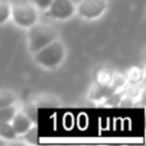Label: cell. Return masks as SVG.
Masks as SVG:
<instances>
[{
    "mask_svg": "<svg viewBox=\"0 0 146 146\" xmlns=\"http://www.w3.org/2000/svg\"><path fill=\"white\" fill-rule=\"evenodd\" d=\"M33 54H35V60L40 66L49 69H54L59 67V64L66 58V48L56 38Z\"/></svg>",
    "mask_w": 146,
    "mask_h": 146,
    "instance_id": "1",
    "label": "cell"
},
{
    "mask_svg": "<svg viewBox=\"0 0 146 146\" xmlns=\"http://www.w3.org/2000/svg\"><path fill=\"white\" fill-rule=\"evenodd\" d=\"M28 28V45L31 53H36L41 48L58 38V31L45 23H35Z\"/></svg>",
    "mask_w": 146,
    "mask_h": 146,
    "instance_id": "2",
    "label": "cell"
},
{
    "mask_svg": "<svg viewBox=\"0 0 146 146\" xmlns=\"http://www.w3.org/2000/svg\"><path fill=\"white\" fill-rule=\"evenodd\" d=\"M10 15L13 21L19 27H31L37 23V12L36 8L27 3H17L10 8Z\"/></svg>",
    "mask_w": 146,
    "mask_h": 146,
    "instance_id": "3",
    "label": "cell"
},
{
    "mask_svg": "<svg viewBox=\"0 0 146 146\" xmlns=\"http://www.w3.org/2000/svg\"><path fill=\"white\" fill-rule=\"evenodd\" d=\"M106 9V0H81L76 12L86 19H95L100 17Z\"/></svg>",
    "mask_w": 146,
    "mask_h": 146,
    "instance_id": "4",
    "label": "cell"
},
{
    "mask_svg": "<svg viewBox=\"0 0 146 146\" xmlns=\"http://www.w3.org/2000/svg\"><path fill=\"white\" fill-rule=\"evenodd\" d=\"M48 9L49 17L55 19H68L76 13V5L72 0H53Z\"/></svg>",
    "mask_w": 146,
    "mask_h": 146,
    "instance_id": "5",
    "label": "cell"
},
{
    "mask_svg": "<svg viewBox=\"0 0 146 146\" xmlns=\"http://www.w3.org/2000/svg\"><path fill=\"white\" fill-rule=\"evenodd\" d=\"M10 122H12L10 124H12L14 132L17 133V136L18 135H19V136L21 135H23L27 129H30L31 127L33 126V122L31 121V119L28 118L23 111H17Z\"/></svg>",
    "mask_w": 146,
    "mask_h": 146,
    "instance_id": "6",
    "label": "cell"
},
{
    "mask_svg": "<svg viewBox=\"0 0 146 146\" xmlns=\"http://www.w3.org/2000/svg\"><path fill=\"white\" fill-rule=\"evenodd\" d=\"M105 92H106V86H103V85H100V83L95 82L90 88L88 98L92 101H99L105 98Z\"/></svg>",
    "mask_w": 146,
    "mask_h": 146,
    "instance_id": "7",
    "label": "cell"
},
{
    "mask_svg": "<svg viewBox=\"0 0 146 146\" xmlns=\"http://www.w3.org/2000/svg\"><path fill=\"white\" fill-rule=\"evenodd\" d=\"M126 80L127 82L132 83V85H139L142 80H144V71L139 67H133L128 72L126 73Z\"/></svg>",
    "mask_w": 146,
    "mask_h": 146,
    "instance_id": "8",
    "label": "cell"
},
{
    "mask_svg": "<svg viewBox=\"0 0 146 146\" xmlns=\"http://www.w3.org/2000/svg\"><path fill=\"white\" fill-rule=\"evenodd\" d=\"M17 133L14 132L10 122L0 121V139L3 140H15Z\"/></svg>",
    "mask_w": 146,
    "mask_h": 146,
    "instance_id": "9",
    "label": "cell"
},
{
    "mask_svg": "<svg viewBox=\"0 0 146 146\" xmlns=\"http://www.w3.org/2000/svg\"><path fill=\"white\" fill-rule=\"evenodd\" d=\"M114 73L115 72H113L111 69H109V68H103L101 71L98 72V74H96V81L95 82L100 83V85H103V86H108L109 83L111 82V80H113Z\"/></svg>",
    "mask_w": 146,
    "mask_h": 146,
    "instance_id": "10",
    "label": "cell"
},
{
    "mask_svg": "<svg viewBox=\"0 0 146 146\" xmlns=\"http://www.w3.org/2000/svg\"><path fill=\"white\" fill-rule=\"evenodd\" d=\"M15 101H17V98H15V95L12 91H8V90L0 91V108L15 104Z\"/></svg>",
    "mask_w": 146,
    "mask_h": 146,
    "instance_id": "11",
    "label": "cell"
},
{
    "mask_svg": "<svg viewBox=\"0 0 146 146\" xmlns=\"http://www.w3.org/2000/svg\"><path fill=\"white\" fill-rule=\"evenodd\" d=\"M15 113H17V106H15L14 104L4 106V108H0V121L10 122Z\"/></svg>",
    "mask_w": 146,
    "mask_h": 146,
    "instance_id": "12",
    "label": "cell"
},
{
    "mask_svg": "<svg viewBox=\"0 0 146 146\" xmlns=\"http://www.w3.org/2000/svg\"><path fill=\"white\" fill-rule=\"evenodd\" d=\"M10 4L8 0H0V25L5 23L10 17Z\"/></svg>",
    "mask_w": 146,
    "mask_h": 146,
    "instance_id": "13",
    "label": "cell"
},
{
    "mask_svg": "<svg viewBox=\"0 0 146 146\" xmlns=\"http://www.w3.org/2000/svg\"><path fill=\"white\" fill-rule=\"evenodd\" d=\"M123 95H124V91H122V90L121 91H117V92L110 94L109 96H106V98H105V105H108V106L119 105V103H121Z\"/></svg>",
    "mask_w": 146,
    "mask_h": 146,
    "instance_id": "14",
    "label": "cell"
},
{
    "mask_svg": "<svg viewBox=\"0 0 146 146\" xmlns=\"http://www.w3.org/2000/svg\"><path fill=\"white\" fill-rule=\"evenodd\" d=\"M23 135H25V136H23V140L27 141L28 144H36V142H37V127L36 126H32Z\"/></svg>",
    "mask_w": 146,
    "mask_h": 146,
    "instance_id": "15",
    "label": "cell"
},
{
    "mask_svg": "<svg viewBox=\"0 0 146 146\" xmlns=\"http://www.w3.org/2000/svg\"><path fill=\"white\" fill-rule=\"evenodd\" d=\"M124 95L126 96H129L131 99H136L139 98V95H141V90H140V87L137 85H132V83H129L128 87H126L124 86Z\"/></svg>",
    "mask_w": 146,
    "mask_h": 146,
    "instance_id": "16",
    "label": "cell"
},
{
    "mask_svg": "<svg viewBox=\"0 0 146 146\" xmlns=\"http://www.w3.org/2000/svg\"><path fill=\"white\" fill-rule=\"evenodd\" d=\"M51 1H53V0H33L35 5L37 8H40V9H48V8L50 7Z\"/></svg>",
    "mask_w": 146,
    "mask_h": 146,
    "instance_id": "17",
    "label": "cell"
},
{
    "mask_svg": "<svg viewBox=\"0 0 146 146\" xmlns=\"http://www.w3.org/2000/svg\"><path fill=\"white\" fill-rule=\"evenodd\" d=\"M119 105H121V106H132V105H135V100H133V99H131L129 96L123 95V98H122Z\"/></svg>",
    "mask_w": 146,
    "mask_h": 146,
    "instance_id": "18",
    "label": "cell"
},
{
    "mask_svg": "<svg viewBox=\"0 0 146 146\" xmlns=\"http://www.w3.org/2000/svg\"><path fill=\"white\" fill-rule=\"evenodd\" d=\"M23 113H25L32 122H36V111L33 110V109H30V106H27V108L25 109V111H23Z\"/></svg>",
    "mask_w": 146,
    "mask_h": 146,
    "instance_id": "19",
    "label": "cell"
},
{
    "mask_svg": "<svg viewBox=\"0 0 146 146\" xmlns=\"http://www.w3.org/2000/svg\"><path fill=\"white\" fill-rule=\"evenodd\" d=\"M4 144H5V141L3 139H0V145H4Z\"/></svg>",
    "mask_w": 146,
    "mask_h": 146,
    "instance_id": "20",
    "label": "cell"
},
{
    "mask_svg": "<svg viewBox=\"0 0 146 146\" xmlns=\"http://www.w3.org/2000/svg\"><path fill=\"white\" fill-rule=\"evenodd\" d=\"M72 1H73V3H74V4H78V3H80V1H81V0H72Z\"/></svg>",
    "mask_w": 146,
    "mask_h": 146,
    "instance_id": "21",
    "label": "cell"
}]
</instances>
